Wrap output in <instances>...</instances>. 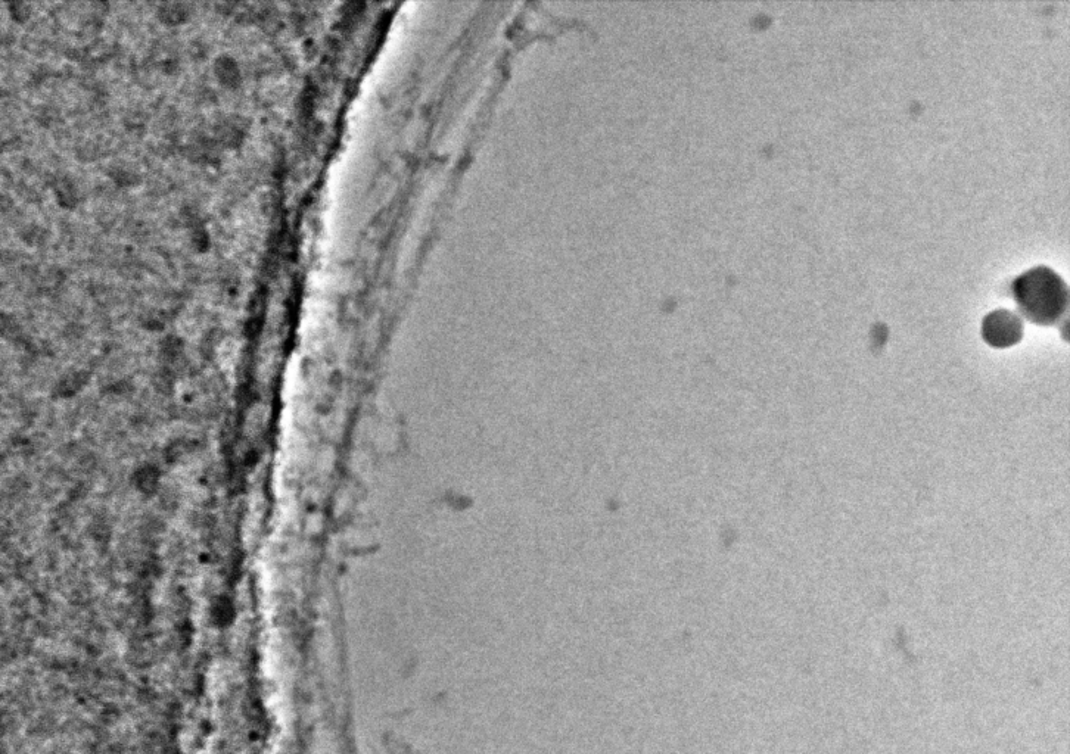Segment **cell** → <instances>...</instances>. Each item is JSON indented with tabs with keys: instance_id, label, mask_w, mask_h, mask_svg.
Segmentation results:
<instances>
[{
	"instance_id": "obj_1",
	"label": "cell",
	"mask_w": 1070,
	"mask_h": 754,
	"mask_svg": "<svg viewBox=\"0 0 1070 754\" xmlns=\"http://www.w3.org/2000/svg\"><path fill=\"white\" fill-rule=\"evenodd\" d=\"M1013 294L1023 316L1044 326L1059 322L1068 308L1065 280L1045 266L1034 267L1017 276Z\"/></svg>"
},
{
	"instance_id": "obj_2",
	"label": "cell",
	"mask_w": 1070,
	"mask_h": 754,
	"mask_svg": "<svg viewBox=\"0 0 1070 754\" xmlns=\"http://www.w3.org/2000/svg\"><path fill=\"white\" fill-rule=\"evenodd\" d=\"M1022 333V320L1012 311H992L985 317L984 324H982V335L985 341L995 348L1012 347L1020 341Z\"/></svg>"
},
{
	"instance_id": "obj_3",
	"label": "cell",
	"mask_w": 1070,
	"mask_h": 754,
	"mask_svg": "<svg viewBox=\"0 0 1070 754\" xmlns=\"http://www.w3.org/2000/svg\"><path fill=\"white\" fill-rule=\"evenodd\" d=\"M138 484L142 491H151V489H154L155 484H157V470H155L154 467H146V469H143L142 472L139 473Z\"/></svg>"
}]
</instances>
